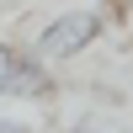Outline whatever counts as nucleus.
<instances>
[{
	"instance_id": "1",
	"label": "nucleus",
	"mask_w": 133,
	"mask_h": 133,
	"mask_svg": "<svg viewBox=\"0 0 133 133\" xmlns=\"http://www.w3.org/2000/svg\"><path fill=\"white\" fill-rule=\"evenodd\" d=\"M101 32H107L101 11H64V16H53L48 27L37 32V53L48 64H64V59H75V53H85Z\"/></svg>"
},
{
	"instance_id": "2",
	"label": "nucleus",
	"mask_w": 133,
	"mask_h": 133,
	"mask_svg": "<svg viewBox=\"0 0 133 133\" xmlns=\"http://www.w3.org/2000/svg\"><path fill=\"white\" fill-rule=\"evenodd\" d=\"M21 59H27V48L0 43V96H11V85H16V75H21Z\"/></svg>"
},
{
	"instance_id": "3",
	"label": "nucleus",
	"mask_w": 133,
	"mask_h": 133,
	"mask_svg": "<svg viewBox=\"0 0 133 133\" xmlns=\"http://www.w3.org/2000/svg\"><path fill=\"white\" fill-rule=\"evenodd\" d=\"M0 133H32L27 123H11V117H0Z\"/></svg>"
},
{
	"instance_id": "4",
	"label": "nucleus",
	"mask_w": 133,
	"mask_h": 133,
	"mask_svg": "<svg viewBox=\"0 0 133 133\" xmlns=\"http://www.w3.org/2000/svg\"><path fill=\"white\" fill-rule=\"evenodd\" d=\"M69 133H96V123H75V128H69Z\"/></svg>"
}]
</instances>
